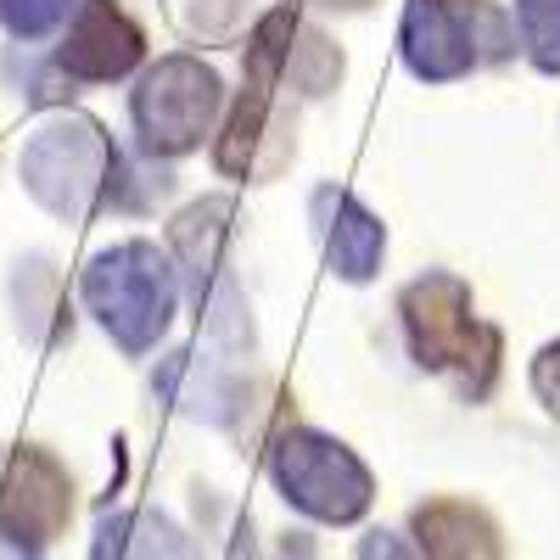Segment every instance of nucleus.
Returning a JSON list of instances; mask_svg holds the SVG:
<instances>
[{
  "mask_svg": "<svg viewBox=\"0 0 560 560\" xmlns=\"http://www.w3.org/2000/svg\"><path fill=\"white\" fill-rule=\"evenodd\" d=\"M387 253V224L370 213L353 197H337V219H331V236H325V258H331V275L342 280H370L382 269Z\"/></svg>",
  "mask_w": 560,
  "mask_h": 560,
  "instance_id": "nucleus-13",
  "label": "nucleus"
},
{
  "mask_svg": "<svg viewBox=\"0 0 560 560\" xmlns=\"http://www.w3.org/2000/svg\"><path fill=\"white\" fill-rule=\"evenodd\" d=\"M224 107V84L202 57H163L158 68H147V79L135 84V135H140V152L152 158H185L197 152L213 118Z\"/></svg>",
  "mask_w": 560,
  "mask_h": 560,
  "instance_id": "nucleus-5",
  "label": "nucleus"
},
{
  "mask_svg": "<svg viewBox=\"0 0 560 560\" xmlns=\"http://www.w3.org/2000/svg\"><path fill=\"white\" fill-rule=\"evenodd\" d=\"M28 197L45 202L62 219H90L96 208H140L124 191V152L113 147V135L96 118H79V113H57L45 118L18 163Z\"/></svg>",
  "mask_w": 560,
  "mask_h": 560,
  "instance_id": "nucleus-1",
  "label": "nucleus"
},
{
  "mask_svg": "<svg viewBox=\"0 0 560 560\" xmlns=\"http://www.w3.org/2000/svg\"><path fill=\"white\" fill-rule=\"evenodd\" d=\"M84 308L102 319V331L124 353H147L168 331L174 303H179V269L152 242H118L102 247L79 275Z\"/></svg>",
  "mask_w": 560,
  "mask_h": 560,
  "instance_id": "nucleus-2",
  "label": "nucleus"
},
{
  "mask_svg": "<svg viewBox=\"0 0 560 560\" xmlns=\"http://www.w3.org/2000/svg\"><path fill=\"white\" fill-rule=\"evenodd\" d=\"M522 45L544 73H560V0H516Z\"/></svg>",
  "mask_w": 560,
  "mask_h": 560,
  "instance_id": "nucleus-14",
  "label": "nucleus"
},
{
  "mask_svg": "<svg viewBox=\"0 0 560 560\" xmlns=\"http://www.w3.org/2000/svg\"><path fill=\"white\" fill-rule=\"evenodd\" d=\"M90 560H197V549L158 510H113L96 527Z\"/></svg>",
  "mask_w": 560,
  "mask_h": 560,
  "instance_id": "nucleus-11",
  "label": "nucleus"
},
{
  "mask_svg": "<svg viewBox=\"0 0 560 560\" xmlns=\"http://www.w3.org/2000/svg\"><path fill=\"white\" fill-rule=\"evenodd\" d=\"M398 314H404L415 364H427V370H459L465 393H471V370H477V387L488 393L499 337L488 331V325H477L471 287H465L459 275H438L432 269V275L409 280L404 298H398Z\"/></svg>",
  "mask_w": 560,
  "mask_h": 560,
  "instance_id": "nucleus-3",
  "label": "nucleus"
},
{
  "mask_svg": "<svg viewBox=\"0 0 560 560\" xmlns=\"http://www.w3.org/2000/svg\"><path fill=\"white\" fill-rule=\"evenodd\" d=\"M140 57H147V34L118 0H79L68 39L57 45V68L79 84H113L135 73Z\"/></svg>",
  "mask_w": 560,
  "mask_h": 560,
  "instance_id": "nucleus-9",
  "label": "nucleus"
},
{
  "mask_svg": "<svg viewBox=\"0 0 560 560\" xmlns=\"http://www.w3.org/2000/svg\"><path fill=\"white\" fill-rule=\"evenodd\" d=\"M533 387H538V398L560 415V342H549V348L538 353V364H533Z\"/></svg>",
  "mask_w": 560,
  "mask_h": 560,
  "instance_id": "nucleus-16",
  "label": "nucleus"
},
{
  "mask_svg": "<svg viewBox=\"0 0 560 560\" xmlns=\"http://www.w3.org/2000/svg\"><path fill=\"white\" fill-rule=\"evenodd\" d=\"M292 34H298V12L275 7L247 39V79H242V96H236V107L224 118V135H219V168L224 174H247V163H253V147H258L269 102H275V79L292 57Z\"/></svg>",
  "mask_w": 560,
  "mask_h": 560,
  "instance_id": "nucleus-8",
  "label": "nucleus"
},
{
  "mask_svg": "<svg viewBox=\"0 0 560 560\" xmlns=\"http://www.w3.org/2000/svg\"><path fill=\"white\" fill-rule=\"evenodd\" d=\"M415 533H420V549L427 560H499V538L488 527L482 510L471 504H427L415 516Z\"/></svg>",
  "mask_w": 560,
  "mask_h": 560,
  "instance_id": "nucleus-12",
  "label": "nucleus"
},
{
  "mask_svg": "<svg viewBox=\"0 0 560 560\" xmlns=\"http://www.w3.org/2000/svg\"><path fill=\"white\" fill-rule=\"evenodd\" d=\"M359 560H415V549L404 538H393V533H370L359 544Z\"/></svg>",
  "mask_w": 560,
  "mask_h": 560,
  "instance_id": "nucleus-17",
  "label": "nucleus"
},
{
  "mask_svg": "<svg viewBox=\"0 0 560 560\" xmlns=\"http://www.w3.org/2000/svg\"><path fill=\"white\" fill-rule=\"evenodd\" d=\"M454 7H471V0H454Z\"/></svg>",
  "mask_w": 560,
  "mask_h": 560,
  "instance_id": "nucleus-18",
  "label": "nucleus"
},
{
  "mask_svg": "<svg viewBox=\"0 0 560 560\" xmlns=\"http://www.w3.org/2000/svg\"><path fill=\"white\" fill-rule=\"evenodd\" d=\"M224 236H230V202L224 197L191 202L168 224L174 269L185 280V292H191L202 325L224 348H247V303H242L236 280L224 269Z\"/></svg>",
  "mask_w": 560,
  "mask_h": 560,
  "instance_id": "nucleus-6",
  "label": "nucleus"
},
{
  "mask_svg": "<svg viewBox=\"0 0 560 560\" xmlns=\"http://www.w3.org/2000/svg\"><path fill=\"white\" fill-rule=\"evenodd\" d=\"M79 0H0V23H7L18 39H39L57 23H68V12Z\"/></svg>",
  "mask_w": 560,
  "mask_h": 560,
  "instance_id": "nucleus-15",
  "label": "nucleus"
},
{
  "mask_svg": "<svg viewBox=\"0 0 560 560\" xmlns=\"http://www.w3.org/2000/svg\"><path fill=\"white\" fill-rule=\"evenodd\" d=\"M404 62L415 79L448 84L477 62V18L454 0H409L404 7Z\"/></svg>",
  "mask_w": 560,
  "mask_h": 560,
  "instance_id": "nucleus-10",
  "label": "nucleus"
},
{
  "mask_svg": "<svg viewBox=\"0 0 560 560\" xmlns=\"http://www.w3.org/2000/svg\"><path fill=\"white\" fill-rule=\"evenodd\" d=\"M269 477L287 493V504H298L303 516L331 522V527L359 522L370 510V499H376V482H370V471L359 465V454L337 438L314 432V427H292V432L275 438Z\"/></svg>",
  "mask_w": 560,
  "mask_h": 560,
  "instance_id": "nucleus-4",
  "label": "nucleus"
},
{
  "mask_svg": "<svg viewBox=\"0 0 560 560\" xmlns=\"http://www.w3.org/2000/svg\"><path fill=\"white\" fill-rule=\"evenodd\" d=\"M73 516L68 471L45 448H18L0 482V560H39Z\"/></svg>",
  "mask_w": 560,
  "mask_h": 560,
  "instance_id": "nucleus-7",
  "label": "nucleus"
}]
</instances>
